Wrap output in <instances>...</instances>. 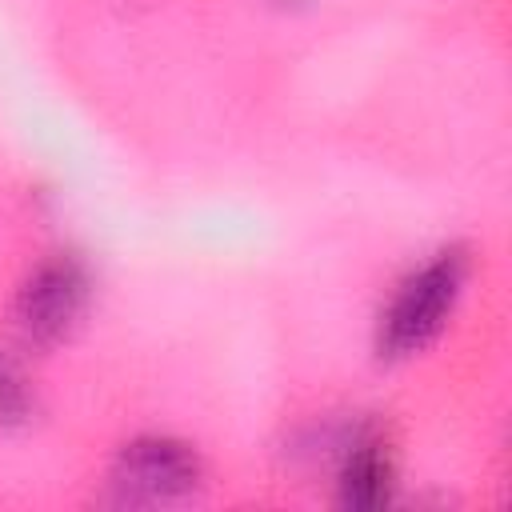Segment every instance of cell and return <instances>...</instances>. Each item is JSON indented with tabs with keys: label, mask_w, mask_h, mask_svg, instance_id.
Listing matches in <instances>:
<instances>
[{
	"label": "cell",
	"mask_w": 512,
	"mask_h": 512,
	"mask_svg": "<svg viewBox=\"0 0 512 512\" xmlns=\"http://www.w3.org/2000/svg\"><path fill=\"white\" fill-rule=\"evenodd\" d=\"M464 272H468V260H464V252L452 248V252H440L436 260H428L416 276H408L384 312L380 352L412 356L416 348H424L440 332L444 316L452 312V304L464 288Z\"/></svg>",
	"instance_id": "obj_1"
},
{
	"label": "cell",
	"mask_w": 512,
	"mask_h": 512,
	"mask_svg": "<svg viewBox=\"0 0 512 512\" xmlns=\"http://www.w3.org/2000/svg\"><path fill=\"white\" fill-rule=\"evenodd\" d=\"M84 300H88V276H84V268L72 256L44 260L28 276V284L20 288V300H16V316H20L24 336L36 340V344L60 340L76 324Z\"/></svg>",
	"instance_id": "obj_2"
},
{
	"label": "cell",
	"mask_w": 512,
	"mask_h": 512,
	"mask_svg": "<svg viewBox=\"0 0 512 512\" xmlns=\"http://www.w3.org/2000/svg\"><path fill=\"white\" fill-rule=\"evenodd\" d=\"M200 480V460L188 444L180 440H136L120 452L112 484L124 500H140V504H156V500H176L184 492H192Z\"/></svg>",
	"instance_id": "obj_3"
},
{
	"label": "cell",
	"mask_w": 512,
	"mask_h": 512,
	"mask_svg": "<svg viewBox=\"0 0 512 512\" xmlns=\"http://www.w3.org/2000/svg\"><path fill=\"white\" fill-rule=\"evenodd\" d=\"M392 492V464L376 444H360L340 476V504L348 508H376Z\"/></svg>",
	"instance_id": "obj_4"
},
{
	"label": "cell",
	"mask_w": 512,
	"mask_h": 512,
	"mask_svg": "<svg viewBox=\"0 0 512 512\" xmlns=\"http://www.w3.org/2000/svg\"><path fill=\"white\" fill-rule=\"evenodd\" d=\"M28 388H24V376L16 372V364L0 352V424H16L28 416Z\"/></svg>",
	"instance_id": "obj_5"
}]
</instances>
